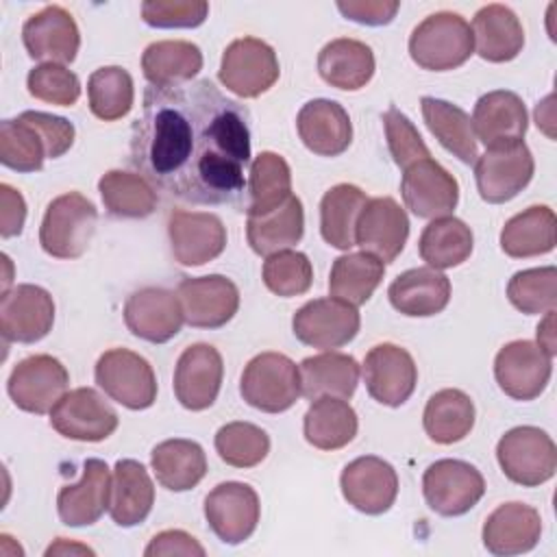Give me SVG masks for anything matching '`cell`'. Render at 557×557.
Wrapping results in <instances>:
<instances>
[{
  "label": "cell",
  "mask_w": 557,
  "mask_h": 557,
  "mask_svg": "<svg viewBox=\"0 0 557 557\" xmlns=\"http://www.w3.org/2000/svg\"><path fill=\"white\" fill-rule=\"evenodd\" d=\"M553 372V357L531 339L505 344L494 359V376L498 387L513 400L537 398Z\"/></svg>",
  "instance_id": "cell-15"
},
{
  "label": "cell",
  "mask_w": 557,
  "mask_h": 557,
  "mask_svg": "<svg viewBox=\"0 0 557 557\" xmlns=\"http://www.w3.org/2000/svg\"><path fill=\"white\" fill-rule=\"evenodd\" d=\"M420 107L431 135L459 161L474 163L479 152L470 115L461 107L431 96H424Z\"/></svg>",
  "instance_id": "cell-41"
},
{
  "label": "cell",
  "mask_w": 557,
  "mask_h": 557,
  "mask_svg": "<svg viewBox=\"0 0 557 557\" xmlns=\"http://www.w3.org/2000/svg\"><path fill=\"white\" fill-rule=\"evenodd\" d=\"M387 298L403 315L429 318L446 309L450 300V278L429 265L411 268L392 281Z\"/></svg>",
  "instance_id": "cell-29"
},
{
  "label": "cell",
  "mask_w": 557,
  "mask_h": 557,
  "mask_svg": "<svg viewBox=\"0 0 557 557\" xmlns=\"http://www.w3.org/2000/svg\"><path fill=\"white\" fill-rule=\"evenodd\" d=\"M300 370V392L305 398L315 400L322 396L333 398H350L359 383V363L355 357L324 350L320 355L302 359Z\"/></svg>",
  "instance_id": "cell-34"
},
{
  "label": "cell",
  "mask_w": 557,
  "mask_h": 557,
  "mask_svg": "<svg viewBox=\"0 0 557 557\" xmlns=\"http://www.w3.org/2000/svg\"><path fill=\"white\" fill-rule=\"evenodd\" d=\"M305 233V211L298 196H289L283 205L248 215L246 237L250 248L259 257H270L281 250H289L302 239Z\"/></svg>",
  "instance_id": "cell-32"
},
{
  "label": "cell",
  "mask_w": 557,
  "mask_h": 557,
  "mask_svg": "<svg viewBox=\"0 0 557 557\" xmlns=\"http://www.w3.org/2000/svg\"><path fill=\"white\" fill-rule=\"evenodd\" d=\"M546 355L555 357L557 352V337H555V309L546 311L544 320L537 324V342H535Z\"/></svg>",
  "instance_id": "cell-58"
},
{
  "label": "cell",
  "mask_w": 557,
  "mask_h": 557,
  "mask_svg": "<svg viewBox=\"0 0 557 557\" xmlns=\"http://www.w3.org/2000/svg\"><path fill=\"white\" fill-rule=\"evenodd\" d=\"M372 48L359 39L339 37L329 41L318 54V72L322 81L335 89L357 91L374 76Z\"/></svg>",
  "instance_id": "cell-33"
},
{
  "label": "cell",
  "mask_w": 557,
  "mask_h": 557,
  "mask_svg": "<svg viewBox=\"0 0 557 557\" xmlns=\"http://www.w3.org/2000/svg\"><path fill=\"white\" fill-rule=\"evenodd\" d=\"M261 276L272 294L281 298H292L309 292L313 283V268L305 252L281 250L265 257Z\"/></svg>",
  "instance_id": "cell-50"
},
{
  "label": "cell",
  "mask_w": 557,
  "mask_h": 557,
  "mask_svg": "<svg viewBox=\"0 0 557 557\" xmlns=\"http://www.w3.org/2000/svg\"><path fill=\"white\" fill-rule=\"evenodd\" d=\"M67 553L94 555V550H91L89 546L74 544V542H70V544H67V540H65V537H57V542H54V544H50V546L46 548V557H50V555H67Z\"/></svg>",
  "instance_id": "cell-59"
},
{
  "label": "cell",
  "mask_w": 557,
  "mask_h": 557,
  "mask_svg": "<svg viewBox=\"0 0 557 557\" xmlns=\"http://www.w3.org/2000/svg\"><path fill=\"white\" fill-rule=\"evenodd\" d=\"M89 111L102 122H115L133 109L135 87L131 74L120 65H104L87 81Z\"/></svg>",
  "instance_id": "cell-46"
},
{
  "label": "cell",
  "mask_w": 557,
  "mask_h": 557,
  "mask_svg": "<svg viewBox=\"0 0 557 557\" xmlns=\"http://www.w3.org/2000/svg\"><path fill=\"white\" fill-rule=\"evenodd\" d=\"M215 450L226 466L255 468L270 453L268 433L252 422H228L215 433Z\"/></svg>",
  "instance_id": "cell-48"
},
{
  "label": "cell",
  "mask_w": 557,
  "mask_h": 557,
  "mask_svg": "<svg viewBox=\"0 0 557 557\" xmlns=\"http://www.w3.org/2000/svg\"><path fill=\"white\" fill-rule=\"evenodd\" d=\"M176 296L185 322L196 329H220L239 309V289L222 274L183 278Z\"/></svg>",
  "instance_id": "cell-19"
},
{
  "label": "cell",
  "mask_w": 557,
  "mask_h": 557,
  "mask_svg": "<svg viewBox=\"0 0 557 557\" xmlns=\"http://www.w3.org/2000/svg\"><path fill=\"white\" fill-rule=\"evenodd\" d=\"M246 213H265L283 205L292 196V170L287 161L272 152L263 150L250 161L248 183H246Z\"/></svg>",
  "instance_id": "cell-43"
},
{
  "label": "cell",
  "mask_w": 557,
  "mask_h": 557,
  "mask_svg": "<svg viewBox=\"0 0 557 557\" xmlns=\"http://www.w3.org/2000/svg\"><path fill=\"white\" fill-rule=\"evenodd\" d=\"M172 255L181 265H205L226 248V226L215 213L174 209L168 220Z\"/></svg>",
  "instance_id": "cell-20"
},
{
  "label": "cell",
  "mask_w": 557,
  "mask_h": 557,
  "mask_svg": "<svg viewBox=\"0 0 557 557\" xmlns=\"http://www.w3.org/2000/svg\"><path fill=\"white\" fill-rule=\"evenodd\" d=\"M557 244V218L546 205H533L509 218L500 231V248L513 259L546 255Z\"/></svg>",
  "instance_id": "cell-35"
},
{
  "label": "cell",
  "mask_w": 557,
  "mask_h": 557,
  "mask_svg": "<svg viewBox=\"0 0 557 557\" xmlns=\"http://www.w3.org/2000/svg\"><path fill=\"white\" fill-rule=\"evenodd\" d=\"M281 74L278 57L270 44L257 37H242L226 46L220 63V83L239 98L265 94Z\"/></svg>",
  "instance_id": "cell-7"
},
{
  "label": "cell",
  "mask_w": 557,
  "mask_h": 557,
  "mask_svg": "<svg viewBox=\"0 0 557 557\" xmlns=\"http://www.w3.org/2000/svg\"><path fill=\"white\" fill-rule=\"evenodd\" d=\"M296 128L302 144L318 157H337L352 141V124L348 111L326 98L309 100L296 115Z\"/></svg>",
  "instance_id": "cell-28"
},
{
  "label": "cell",
  "mask_w": 557,
  "mask_h": 557,
  "mask_svg": "<svg viewBox=\"0 0 557 557\" xmlns=\"http://www.w3.org/2000/svg\"><path fill=\"white\" fill-rule=\"evenodd\" d=\"M22 41L30 59L44 63H72L81 48V33L70 11L48 4L22 26Z\"/></svg>",
  "instance_id": "cell-22"
},
{
  "label": "cell",
  "mask_w": 557,
  "mask_h": 557,
  "mask_svg": "<svg viewBox=\"0 0 557 557\" xmlns=\"http://www.w3.org/2000/svg\"><path fill=\"white\" fill-rule=\"evenodd\" d=\"M496 459L503 474L522 485L537 487L555 476L557 448L540 426H513L496 444Z\"/></svg>",
  "instance_id": "cell-5"
},
{
  "label": "cell",
  "mask_w": 557,
  "mask_h": 557,
  "mask_svg": "<svg viewBox=\"0 0 557 557\" xmlns=\"http://www.w3.org/2000/svg\"><path fill=\"white\" fill-rule=\"evenodd\" d=\"M542 535L540 511L527 503L498 505L483 524V546L498 557L529 553Z\"/></svg>",
  "instance_id": "cell-26"
},
{
  "label": "cell",
  "mask_w": 557,
  "mask_h": 557,
  "mask_svg": "<svg viewBox=\"0 0 557 557\" xmlns=\"http://www.w3.org/2000/svg\"><path fill=\"white\" fill-rule=\"evenodd\" d=\"M144 555L146 557H159V555H198V557H202L205 548L194 535H189L181 529H168V531L157 533L150 540Z\"/></svg>",
  "instance_id": "cell-56"
},
{
  "label": "cell",
  "mask_w": 557,
  "mask_h": 557,
  "mask_svg": "<svg viewBox=\"0 0 557 557\" xmlns=\"http://www.w3.org/2000/svg\"><path fill=\"white\" fill-rule=\"evenodd\" d=\"M509 302L527 313H546L557 305V270L553 265L516 272L507 283Z\"/></svg>",
  "instance_id": "cell-49"
},
{
  "label": "cell",
  "mask_w": 557,
  "mask_h": 557,
  "mask_svg": "<svg viewBox=\"0 0 557 557\" xmlns=\"http://www.w3.org/2000/svg\"><path fill=\"white\" fill-rule=\"evenodd\" d=\"M337 9L339 13L346 17V20H352V22H359V24H366V26H383V24H389L396 15V11L400 9V2L392 0H339L337 2Z\"/></svg>",
  "instance_id": "cell-55"
},
{
  "label": "cell",
  "mask_w": 557,
  "mask_h": 557,
  "mask_svg": "<svg viewBox=\"0 0 557 557\" xmlns=\"http://www.w3.org/2000/svg\"><path fill=\"white\" fill-rule=\"evenodd\" d=\"M209 15L205 0H146L141 20L154 28H196Z\"/></svg>",
  "instance_id": "cell-53"
},
{
  "label": "cell",
  "mask_w": 557,
  "mask_h": 557,
  "mask_svg": "<svg viewBox=\"0 0 557 557\" xmlns=\"http://www.w3.org/2000/svg\"><path fill=\"white\" fill-rule=\"evenodd\" d=\"M361 318L355 305L339 298H315L305 302L292 318L294 335L320 350L342 348L359 333Z\"/></svg>",
  "instance_id": "cell-11"
},
{
  "label": "cell",
  "mask_w": 557,
  "mask_h": 557,
  "mask_svg": "<svg viewBox=\"0 0 557 557\" xmlns=\"http://www.w3.org/2000/svg\"><path fill=\"white\" fill-rule=\"evenodd\" d=\"M259 516V496L242 481L220 483L205 498V518L211 531L231 546L246 542L255 533Z\"/></svg>",
  "instance_id": "cell-13"
},
{
  "label": "cell",
  "mask_w": 557,
  "mask_h": 557,
  "mask_svg": "<svg viewBox=\"0 0 557 557\" xmlns=\"http://www.w3.org/2000/svg\"><path fill=\"white\" fill-rule=\"evenodd\" d=\"M54 324L52 296L30 283L15 285L0 298V333L4 342L35 344L44 339Z\"/></svg>",
  "instance_id": "cell-16"
},
{
  "label": "cell",
  "mask_w": 557,
  "mask_h": 557,
  "mask_svg": "<svg viewBox=\"0 0 557 557\" xmlns=\"http://www.w3.org/2000/svg\"><path fill=\"white\" fill-rule=\"evenodd\" d=\"M474 50L490 63H507L522 52L524 28L518 15L505 4H485L472 20Z\"/></svg>",
  "instance_id": "cell-31"
},
{
  "label": "cell",
  "mask_w": 557,
  "mask_h": 557,
  "mask_svg": "<svg viewBox=\"0 0 557 557\" xmlns=\"http://www.w3.org/2000/svg\"><path fill=\"white\" fill-rule=\"evenodd\" d=\"M24 222H26L24 196L15 187L2 183L0 185V235L4 239L20 235L24 228Z\"/></svg>",
  "instance_id": "cell-57"
},
{
  "label": "cell",
  "mask_w": 557,
  "mask_h": 557,
  "mask_svg": "<svg viewBox=\"0 0 557 557\" xmlns=\"http://www.w3.org/2000/svg\"><path fill=\"white\" fill-rule=\"evenodd\" d=\"M152 505L154 485L144 463L135 459H117L111 476V520L122 529L137 527L148 518Z\"/></svg>",
  "instance_id": "cell-30"
},
{
  "label": "cell",
  "mask_w": 557,
  "mask_h": 557,
  "mask_svg": "<svg viewBox=\"0 0 557 557\" xmlns=\"http://www.w3.org/2000/svg\"><path fill=\"white\" fill-rule=\"evenodd\" d=\"M239 394L250 407L263 413H283L302 396L300 370L283 352H261L246 363Z\"/></svg>",
  "instance_id": "cell-4"
},
{
  "label": "cell",
  "mask_w": 557,
  "mask_h": 557,
  "mask_svg": "<svg viewBox=\"0 0 557 557\" xmlns=\"http://www.w3.org/2000/svg\"><path fill=\"white\" fill-rule=\"evenodd\" d=\"M409 237V218L405 209L389 196L370 198L359 213L355 228V246L363 252L392 263L405 248Z\"/></svg>",
  "instance_id": "cell-23"
},
{
  "label": "cell",
  "mask_w": 557,
  "mask_h": 557,
  "mask_svg": "<svg viewBox=\"0 0 557 557\" xmlns=\"http://www.w3.org/2000/svg\"><path fill=\"white\" fill-rule=\"evenodd\" d=\"M426 505L446 518L468 513L485 494L483 474L461 459H437L422 474Z\"/></svg>",
  "instance_id": "cell-9"
},
{
  "label": "cell",
  "mask_w": 557,
  "mask_h": 557,
  "mask_svg": "<svg viewBox=\"0 0 557 557\" xmlns=\"http://www.w3.org/2000/svg\"><path fill=\"white\" fill-rule=\"evenodd\" d=\"M339 487L346 503L357 511L381 516L392 509L398 496V474L385 459L366 455L352 459L342 470Z\"/></svg>",
  "instance_id": "cell-18"
},
{
  "label": "cell",
  "mask_w": 557,
  "mask_h": 557,
  "mask_svg": "<svg viewBox=\"0 0 557 557\" xmlns=\"http://www.w3.org/2000/svg\"><path fill=\"white\" fill-rule=\"evenodd\" d=\"M202 70V52L185 39L152 41L141 54V72L154 87L189 83Z\"/></svg>",
  "instance_id": "cell-38"
},
{
  "label": "cell",
  "mask_w": 557,
  "mask_h": 557,
  "mask_svg": "<svg viewBox=\"0 0 557 557\" xmlns=\"http://www.w3.org/2000/svg\"><path fill=\"white\" fill-rule=\"evenodd\" d=\"M98 191L104 209L115 218H148L159 202L154 187L144 176L124 170H109L102 174L98 181Z\"/></svg>",
  "instance_id": "cell-45"
},
{
  "label": "cell",
  "mask_w": 557,
  "mask_h": 557,
  "mask_svg": "<svg viewBox=\"0 0 557 557\" xmlns=\"http://www.w3.org/2000/svg\"><path fill=\"white\" fill-rule=\"evenodd\" d=\"M385 263L370 252H348L333 261L329 274V292L333 298L346 300L355 307L370 300L383 281Z\"/></svg>",
  "instance_id": "cell-44"
},
{
  "label": "cell",
  "mask_w": 557,
  "mask_h": 557,
  "mask_svg": "<svg viewBox=\"0 0 557 557\" xmlns=\"http://www.w3.org/2000/svg\"><path fill=\"white\" fill-rule=\"evenodd\" d=\"M224 361L215 346H187L174 368V396L189 411L209 409L222 387Z\"/></svg>",
  "instance_id": "cell-21"
},
{
  "label": "cell",
  "mask_w": 557,
  "mask_h": 557,
  "mask_svg": "<svg viewBox=\"0 0 557 557\" xmlns=\"http://www.w3.org/2000/svg\"><path fill=\"white\" fill-rule=\"evenodd\" d=\"M250 115L209 78L150 85L131 128V163L154 187L191 205H244Z\"/></svg>",
  "instance_id": "cell-1"
},
{
  "label": "cell",
  "mask_w": 557,
  "mask_h": 557,
  "mask_svg": "<svg viewBox=\"0 0 557 557\" xmlns=\"http://www.w3.org/2000/svg\"><path fill=\"white\" fill-rule=\"evenodd\" d=\"M383 126H385V137H387V148L394 157V163L405 170L411 163L431 157L426 144L422 141L418 128L413 126V122L398 111L396 107H389L383 113Z\"/></svg>",
  "instance_id": "cell-52"
},
{
  "label": "cell",
  "mask_w": 557,
  "mask_h": 557,
  "mask_svg": "<svg viewBox=\"0 0 557 557\" xmlns=\"http://www.w3.org/2000/svg\"><path fill=\"white\" fill-rule=\"evenodd\" d=\"M96 383L115 403L141 411L157 400V376L152 366L128 348H111L96 361Z\"/></svg>",
  "instance_id": "cell-6"
},
{
  "label": "cell",
  "mask_w": 557,
  "mask_h": 557,
  "mask_svg": "<svg viewBox=\"0 0 557 557\" xmlns=\"http://www.w3.org/2000/svg\"><path fill=\"white\" fill-rule=\"evenodd\" d=\"M474 248V235L470 226L455 218L444 215L431 220L418 242V250L422 261H426L429 268L435 270H448L455 265H461Z\"/></svg>",
  "instance_id": "cell-42"
},
{
  "label": "cell",
  "mask_w": 557,
  "mask_h": 557,
  "mask_svg": "<svg viewBox=\"0 0 557 557\" xmlns=\"http://www.w3.org/2000/svg\"><path fill=\"white\" fill-rule=\"evenodd\" d=\"M535 161L524 141L485 148L474 161L479 196L490 205H503L516 198L533 178Z\"/></svg>",
  "instance_id": "cell-8"
},
{
  "label": "cell",
  "mask_w": 557,
  "mask_h": 557,
  "mask_svg": "<svg viewBox=\"0 0 557 557\" xmlns=\"http://www.w3.org/2000/svg\"><path fill=\"white\" fill-rule=\"evenodd\" d=\"M150 466L157 483L170 492H187L207 474V457L194 440H165L150 453Z\"/></svg>",
  "instance_id": "cell-36"
},
{
  "label": "cell",
  "mask_w": 557,
  "mask_h": 557,
  "mask_svg": "<svg viewBox=\"0 0 557 557\" xmlns=\"http://www.w3.org/2000/svg\"><path fill=\"white\" fill-rule=\"evenodd\" d=\"M111 472L102 459H87L78 483L63 485L57 494V511L67 527L96 524L109 509Z\"/></svg>",
  "instance_id": "cell-25"
},
{
  "label": "cell",
  "mask_w": 557,
  "mask_h": 557,
  "mask_svg": "<svg viewBox=\"0 0 557 557\" xmlns=\"http://www.w3.org/2000/svg\"><path fill=\"white\" fill-rule=\"evenodd\" d=\"M472 131L485 148L522 141L529 115L518 94L509 89H494L483 94L472 111Z\"/></svg>",
  "instance_id": "cell-27"
},
{
  "label": "cell",
  "mask_w": 557,
  "mask_h": 557,
  "mask_svg": "<svg viewBox=\"0 0 557 557\" xmlns=\"http://www.w3.org/2000/svg\"><path fill=\"white\" fill-rule=\"evenodd\" d=\"M474 52L470 24L453 11H437L424 17L409 37L413 63L429 72H448L463 65Z\"/></svg>",
  "instance_id": "cell-2"
},
{
  "label": "cell",
  "mask_w": 557,
  "mask_h": 557,
  "mask_svg": "<svg viewBox=\"0 0 557 557\" xmlns=\"http://www.w3.org/2000/svg\"><path fill=\"white\" fill-rule=\"evenodd\" d=\"M400 196L413 215L435 220L455 211L459 202V183L444 165L433 157H426L403 170Z\"/></svg>",
  "instance_id": "cell-14"
},
{
  "label": "cell",
  "mask_w": 557,
  "mask_h": 557,
  "mask_svg": "<svg viewBox=\"0 0 557 557\" xmlns=\"http://www.w3.org/2000/svg\"><path fill=\"white\" fill-rule=\"evenodd\" d=\"M28 94L41 102L72 107L81 96L78 76L59 63H41L26 76Z\"/></svg>",
  "instance_id": "cell-51"
},
{
  "label": "cell",
  "mask_w": 557,
  "mask_h": 557,
  "mask_svg": "<svg viewBox=\"0 0 557 557\" xmlns=\"http://www.w3.org/2000/svg\"><path fill=\"white\" fill-rule=\"evenodd\" d=\"M117 413L94 387L65 392L50 411V426L76 442H102L117 429Z\"/></svg>",
  "instance_id": "cell-12"
},
{
  "label": "cell",
  "mask_w": 557,
  "mask_h": 557,
  "mask_svg": "<svg viewBox=\"0 0 557 557\" xmlns=\"http://www.w3.org/2000/svg\"><path fill=\"white\" fill-rule=\"evenodd\" d=\"M422 424L435 444L461 442L474 426V403L461 389H440L426 400Z\"/></svg>",
  "instance_id": "cell-40"
},
{
  "label": "cell",
  "mask_w": 557,
  "mask_h": 557,
  "mask_svg": "<svg viewBox=\"0 0 557 557\" xmlns=\"http://www.w3.org/2000/svg\"><path fill=\"white\" fill-rule=\"evenodd\" d=\"M48 159L39 131L22 115L0 124V163L15 172H39Z\"/></svg>",
  "instance_id": "cell-47"
},
{
  "label": "cell",
  "mask_w": 557,
  "mask_h": 557,
  "mask_svg": "<svg viewBox=\"0 0 557 557\" xmlns=\"http://www.w3.org/2000/svg\"><path fill=\"white\" fill-rule=\"evenodd\" d=\"M370 198L363 189L350 183L331 187L320 200V233L322 239L337 248L348 250L355 246V228L359 213Z\"/></svg>",
  "instance_id": "cell-39"
},
{
  "label": "cell",
  "mask_w": 557,
  "mask_h": 557,
  "mask_svg": "<svg viewBox=\"0 0 557 557\" xmlns=\"http://www.w3.org/2000/svg\"><path fill=\"white\" fill-rule=\"evenodd\" d=\"M183 309L178 296L163 287H144L133 292L124 302L126 329L150 344H165L178 335L183 326Z\"/></svg>",
  "instance_id": "cell-24"
},
{
  "label": "cell",
  "mask_w": 557,
  "mask_h": 557,
  "mask_svg": "<svg viewBox=\"0 0 557 557\" xmlns=\"http://www.w3.org/2000/svg\"><path fill=\"white\" fill-rule=\"evenodd\" d=\"M26 122H30L39 135L46 141V150H48V159H59L63 157L72 144H74V124L67 122L65 117L52 115V113H44V111H24L20 113Z\"/></svg>",
  "instance_id": "cell-54"
},
{
  "label": "cell",
  "mask_w": 557,
  "mask_h": 557,
  "mask_svg": "<svg viewBox=\"0 0 557 557\" xmlns=\"http://www.w3.org/2000/svg\"><path fill=\"white\" fill-rule=\"evenodd\" d=\"M535 122H537V126L548 135V137H555V133H553V128H550V124H553V104L548 107V113H544V107H542V102L535 107Z\"/></svg>",
  "instance_id": "cell-60"
},
{
  "label": "cell",
  "mask_w": 557,
  "mask_h": 557,
  "mask_svg": "<svg viewBox=\"0 0 557 557\" xmlns=\"http://www.w3.org/2000/svg\"><path fill=\"white\" fill-rule=\"evenodd\" d=\"M359 429L355 409L344 398L322 396L311 400L305 420L302 433L305 440L320 450H339L348 446Z\"/></svg>",
  "instance_id": "cell-37"
},
{
  "label": "cell",
  "mask_w": 557,
  "mask_h": 557,
  "mask_svg": "<svg viewBox=\"0 0 557 557\" xmlns=\"http://www.w3.org/2000/svg\"><path fill=\"white\" fill-rule=\"evenodd\" d=\"M70 374L52 355H30L22 359L9 374L7 392L17 409L44 416L50 413L59 398L67 392Z\"/></svg>",
  "instance_id": "cell-10"
},
{
  "label": "cell",
  "mask_w": 557,
  "mask_h": 557,
  "mask_svg": "<svg viewBox=\"0 0 557 557\" xmlns=\"http://www.w3.org/2000/svg\"><path fill=\"white\" fill-rule=\"evenodd\" d=\"M98 222V211L81 191L57 196L44 213L39 244L54 259H78L89 248Z\"/></svg>",
  "instance_id": "cell-3"
},
{
  "label": "cell",
  "mask_w": 557,
  "mask_h": 557,
  "mask_svg": "<svg viewBox=\"0 0 557 557\" xmlns=\"http://www.w3.org/2000/svg\"><path fill=\"white\" fill-rule=\"evenodd\" d=\"M361 374L368 394L385 407L405 405L418 383V368L409 350L389 342L368 350Z\"/></svg>",
  "instance_id": "cell-17"
}]
</instances>
